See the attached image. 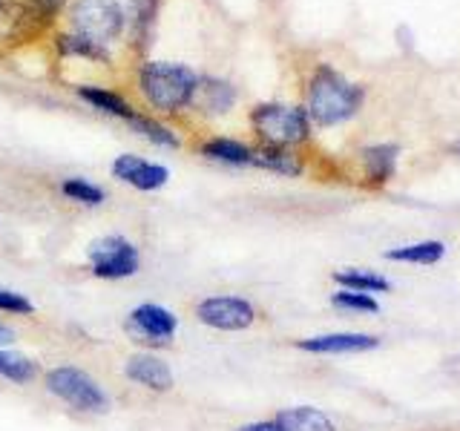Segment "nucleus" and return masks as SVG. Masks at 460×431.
<instances>
[{
	"label": "nucleus",
	"mask_w": 460,
	"mask_h": 431,
	"mask_svg": "<svg viewBox=\"0 0 460 431\" xmlns=\"http://www.w3.org/2000/svg\"><path fill=\"white\" fill-rule=\"evenodd\" d=\"M196 320L213 330L234 334V330H248L256 322V308L244 296H208L196 305Z\"/></svg>",
	"instance_id": "nucleus-8"
},
{
	"label": "nucleus",
	"mask_w": 460,
	"mask_h": 431,
	"mask_svg": "<svg viewBox=\"0 0 460 431\" xmlns=\"http://www.w3.org/2000/svg\"><path fill=\"white\" fill-rule=\"evenodd\" d=\"M127 124H129V129H133V133H138L141 138H147V141L158 144V147H167V150H176V147H179V136L172 133V129H170L167 124L155 121L153 115H141V112H136Z\"/></svg>",
	"instance_id": "nucleus-21"
},
{
	"label": "nucleus",
	"mask_w": 460,
	"mask_h": 431,
	"mask_svg": "<svg viewBox=\"0 0 460 431\" xmlns=\"http://www.w3.org/2000/svg\"><path fill=\"white\" fill-rule=\"evenodd\" d=\"M397 155H400L397 144H371V147H366L359 153L366 167V179L371 184H385L397 170Z\"/></svg>",
	"instance_id": "nucleus-13"
},
{
	"label": "nucleus",
	"mask_w": 460,
	"mask_h": 431,
	"mask_svg": "<svg viewBox=\"0 0 460 431\" xmlns=\"http://www.w3.org/2000/svg\"><path fill=\"white\" fill-rule=\"evenodd\" d=\"M334 282L342 287V291H357V294H385L392 291V282L374 270H363V268H345L334 273Z\"/></svg>",
	"instance_id": "nucleus-20"
},
{
	"label": "nucleus",
	"mask_w": 460,
	"mask_h": 431,
	"mask_svg": "<svg viewBox=\"0 0 460 431\" xmlns=\"http://www.w3.org/2000/svg\"><path fill=\"white\" fill-rule=\"evenodd\" d=\"M78 95L90 104L93 110L98 112H107V115H115V119H121V121H129L136 115L133 104H127V101L119 95V92H112L107 90V86H78Z\"/></svg>",
	"instance_id": "nucleus-18"
},
{
	"label": "nucleus",
	"mask_w": 460,
	"mask_h": 431,
	"mask_svg": "<svg viewBox=\"0 0 460 431\" xmlns=\"http://www.w3.org/2000/svg\"><path fill=\"white\" fill-rule=\"evenodd\" d=\"M377 345H380V339L371 334L340 330V334H320V337L299 339L296 348L305 354H363V351H374Z\"/></svg>",
	"instance_id": "nucleus-11"
},
{
	"label": "nucleus",
	"mask_w": 460,
	"mask_h": 431,
	"mask_svg": "<svg viewBox=\"0 0 460 431\" xmlns=\"http://www.w3.org/2000/svg\"><path fill=\"white\" fill-rule=\"evenodd\" d=\"M236 431H285L277 420H259V423H248V426H242V428H236Z\"/></svg>",
	"instance_id": "nucleus-27"
},
{
	"label": "nucleus",
	"mask_w": 460,
	"mask_h": 431,
	"mask_svg": "<svg viewBox=\"0 0 460 431\" xmlns=\"http://www.w3.org/2000/svg\"><path fill=\"white\" fill-rule=\"evenodd\" d=\"M0 377L14 385H29L40 377V363L23 351L0 348Z\"/></svg>",
	"instance_id": "nucleus-17"
},
{
	"label": "nucleus",
	"mask_w": 460,
	"mask_h": 431,
	"mask_svg": "<svg viewBox=\"0 0 460 431\" xmlns=\"http://www.w3.org/2000/svg\"><path fill=\"white\" fill-rule=\"evenodd\" d=\"M35 6L47 14V18H55L58 12H61V6H64V0H35Z\"/></svg>",
	"instance_id": "nucleus-28"
},
{
	"label": "nucleus",
	"mask_w": 460,
	"mask_h": 431,
	"mask_svg": "<svg viewBox=\"0 0 460 431\" xmlns=\"http://www.w3.org/2000/svg\"><path fill=\"white\" fill-rule=\"evenodd\" d=\"M331 305L340 311H351V313H380V302L371 294H357V291H340L331 296Z\"/></svg>",
	"instance_id": "nucleus-24"
},
{
	"label": "nucleus",
	"mask_w": 460,
	"mask_h": 431,
	"mask_svg": "<svg viewBox=\"0 0 460 431\" xmlns=\"http://www.w3.org/2000/svg\"><path fill=\"white\" fill-rule=\"evenodd\" d=\"M452 153H455V155H460V141H455V144H452Z\"/></svg>",
	"instance_id": "nucleus-30"
},
{
	"label": "nucleus",
	"mask_w": 460,
	"mask_h": 431,
	"mask_svg": "<svg viewBox=\"0 0 460 431\" xmlns=\"http://www.w3.org/2000/svg\"><path fill=\"white\" fill-rule=\"evenodd\" d=\"M12 342H14V330L0 322V348H9Z\"/></svg>",
	"instance_id": "nucleus-29"
},
{
	"label": "nucleus",
	"mask_w": 460,
	"mask_h": 431,
	"mask_svg": "<svg viewBox=\"0 0 460 431\" xmlns=\"http://www.w3.org/2000/svg\"><path fill=\"white\" fill-rule=\"evenodd\" d=\"M251 164L259 170H268V172H277V176H288V179H296L302 176V158L294 150H282V147H256Z\"/></svg>",
	"instance_id": "nucleus-15"
},
{
	"label": "nucleus",
	"mask_w": 460,
	"mask_h": 431,
	"mask_svg": "<svg viewBox=\"0 0 460 431\" xmlns=\"http://www.w3.org/2000/svg\"><path fill=\"white\" fill-rule=\"evenodd\" d=\"M0 313H12V316H32L35 305L32 299H26L18 291H9V287H0Z\"/></svg>",
	"instance_id": "nucleus-26"
},
{
	"label": "nucleus",
	"mask_w": 460,
	"mask_h": 431,
	"mask_svg": "<svg viewBox=\"0 0 460 431\" xmlns=\"http://www.w3.org/2000/svg\"><path fill=\"white\" fill-rule=\"evenodd\" d=\"M72 32L107 47L124 32L127 14L115 0H75L69 9Z\"/></svg>",
	"instance_id": "nucleus-5"
},
{
	"label": "nucleus",
	"mask_w": 460,
	"mask_h": 431,
	"mask_svg": "<svg viewBox=\"0 0 460 431\" xmlns=\"http://www.w3.org/2000/svg\"><path fill=\"white\" fill-rule=\"evenodd\" d=\"M124 377L129 383L147 388L153 394H167V391H172V385H176V377H172L170 365L153 351H138L133 356H127Z\"/></svg>",
	"instance_id": "nucleus-9"
},
{
	"label": "nucleus",
	"mask_w": 460,
	"mask_h": 431,
	"mask_svg": "<svg viewBox=\"0 0 460 431\" xmlns=\"http://www.w3.org/2000/svg\"><path fill=\"white\" fill-rule=\"evenodd\" d=\"M251 129L265 147L294 150L311 138V119L302 107L256 104L251 110Z\"/></svg>",
	"instance_id": "nucleus-4"
},
{
	"label": "nucleus",
	"mask_w": 460,
	"mask_h": 431,
	"mask_svg": "<svg viewBox=\"0 0 460 431\" xmlns=\"http://www.w3.org/2000/svg\"><path fill=\"white\" fill-rule=\"evenodd\" d=\"M43 388L55 397L66 402L69 409L81 414H107L112 409L110 394L101 388V383L90 371L75 368V365H55L43 374Z\"/></svg>",
	"instance_id": "nucleus-3"
},
{
	"label": "nucleus",
	"mask_w": 460,
	"mask_h": 431,
	"mask_svg": "<svg viewBox=\"0 0 460 431\" xmlns=\"http://www.w3.org/2000/svg\"><path fill=\"white\" fill-rule=\"evenodd\" d=\"M61 193L69 201H78V205H86V207H98V205H104V201H107V193L101 190L98 184L86 181V179H78V176L64 179L61 181Z\"/></svg>",
	"instance_id": "nucleus-23"
},
{
	"label": "nucleus",
	"mask_w": 460,
	"mask_h": 431,
	"mask_svg": "<svg viewBox=\"0 0 460 431\" xmlns=\"http://www.w3.org/2000/svg\"><path fill=\"white\" fill-rule=\"evenodd\" d=\"M366 101V90L359 84L349 81L340 69L331 64H320L308 81L305 112L311 124L337 127L342 121L354 119Z\"/></svg>",
	"instance_id": "nucleus-1"
},
{
	"label": "nucleus",
	"mask_w": 460,
	"mask_h": 431,
	"mask_svg": "<svg viewBox=\"0 0 460 431\" xmlns=\"http://www.w3.org/2000/svg\"><path fill=\"white\" fill-rule=\"evenodd\" d=\"M155 12H158V0H133V32L138 38V47H147Z\"/></svg>",
	"instance_id": "nucleus-25"
},
{
	"label": "nucleus",
	"mask_w": 460,
	"mask_h": 431,
	"mask_svg": "<svg viewBox=\"0 0 460 431\" xmlns=\"http://www.w3.org/2000/svg\"><path fill=\"white\" fill-rule=\"evenodd\" d=\"M58 52L66 55V57H86V61H98V64H107L110 61L107 47H98V43L86 40V38H81L75 32L58 38Z\"/></svg>",
	"instance_id": "nucleus-22"
},
{
	"label": "nucleus",
	"mask_w": 460,
	"mask_h": 431,
	"mask_svg": "<svg viewBox=\"0 0 460 431\" xmlns=\"http://www.w3.org/2000/svg\"><path fill=\"white\" fill-rule=\"evenodd\" d=\"M86 262H90L93 277L119 282L129 279L141 270V253L127 236H98L86 244Z\"/></svg>",
	"instance_id": "nucleus-6"
},
{
	"label": "nucleus",
	"mask_w": 460,
	"mask_h": 431,
	"mask_svg": "<svg viewBox=\"0 0 460 431\" xmlns=\"http://www.w3.org/2000/svg\"><path fill=\"white\" fill-rule=\"evenodd\" d=\"M443 256H446V244L438 239H426V242H414L394 251H385V259L402 262V265H438Z\"/></svg>",
	"instance_id": "nucleus-19"
},
{
	"label": "nucleus",
	"mask_w": 460,
	"mask_h": 431,
	"mask_svg": "<svg viewBox=\"0 0 460 431\" xmlns=\"http://www.w3.org/2000/svg\"><path fill=\"white\" fill-rule=\"evenodd\" d=\"M199 150L205 158H210V162H222V164H234V167L251 164V158H253V147H248L244 141L227 138V136H213L201 144Z\"/></svg>",
	"instance_id": "nucleus-16"
},
{
	"label": "nucleus",
	"mask_w": 460,
	"mask_h": 431,
	"mask_svg": "<svg viewBox=\"0 0 460 431\" xmlns=\"http://www.w3.org/2000/svg\"><path fill=\"white\" fill-rule=\"evenodd\" d=\"M124 330L129 339L144 345V348H150V351L167 348L179 330V316L170 308L158 305V302H141V305H136L127 313Z\"/></svg>",
	"instance_id": "nucleus-7"
},
{
	"label": "nucleus",
	"mask_w": 460,
	"mask_h": 431,
	"mask_svg": "<svg viewBox=\"0 0 460 431\" xmlns=\"http://www.w3.org/2000/svg\"><path fill=\"white\" fill-rule=\"evenodd\" d=\"M112 176L129 187H136L141 193H153V190H162L170 181V170L164 164H153L141 155L124 153L112 162Z\"/></svg>",
	"instance_id": "nucleus-10"
},
{
	"label": "nucleus",
	"mask_w": 460,
	"mask_h": 431,
	"mask_svg": "<svg viewBox=\"0 0 460 431\" xmlns=\"http://www.w3.org/2000/svg\"><path fill=\"white\" fill-rule=\"evenodd\" d=\"M236 86L230 81L213 78V75H199L196 92L190 101V110L201 115H225L236 107Z\"/></svg>",
	"instance_id": "nucleus-12"
},
{
	"label": "nucleus",
	"mask_w": 460,
	"mask_h": 431,
	"mask_svg": "<svg viewBox=\"0 0 460 431\" xmlns=\"http://www.w3.org/2000/svg\"><path fill=\"white\" fill-rule=\"evenodd\" d=\"M285 431H337V423L331 417L314 406H294V409H282L273 417Z\"/></svg>",
	"instance_id": "nucleus-14"
},
{
	"label": "nucleus",
	"mask_w": 460,
	"mask_h": 431,
	"mask_svg": "<svg viewBox=\"0 0 460 431\" xmlns=\"http://www.w3.org/2000/svg\"><path fill=\"white\" fill-rule=\"evenodd\" d=\"M199 75L184 64L147 61L138 69V92L158 112H181L190 107Z\"/></svg>",
	"instance_id": "nucleus-2"
}]
</instances>
